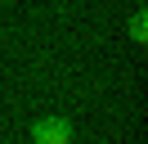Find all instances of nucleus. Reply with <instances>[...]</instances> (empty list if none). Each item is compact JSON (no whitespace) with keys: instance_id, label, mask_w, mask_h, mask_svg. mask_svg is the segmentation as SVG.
I'll list each match as a JSON object with an SVG mask.
<instances>
[{"instance_id":"obj_1","label":"nucleus","mask_w":148,"mask_h":144,"mask_svg":"<svg viewBox=\"0 0 148 144\" xmlns=\"http://www.w3.org/2000/svg\"><path fill=\"white\" fill-rule=\"evenodd\" d=\"M32 140L36 144H67L72 140V122H67V117H40V122L32 126Z\"/></svg>"},{"instance_id":"obj_2","label":"nucleus","mask_w":148,"mask_h":144,"mask_svg":"<svg viewBox=\"0 0 148 144\" xmlns=\"http://www.w3.org/2000/svg\"><path fill=\"white\" fill-rule=\"evenodd\" d=\"M130 41H139V45L148 41V14H144V9L130 14Z\"/></svg>"}]
</instances>
